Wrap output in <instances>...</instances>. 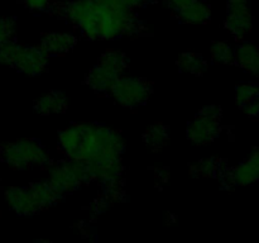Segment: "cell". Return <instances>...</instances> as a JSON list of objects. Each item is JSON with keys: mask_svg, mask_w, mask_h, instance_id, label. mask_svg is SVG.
Listing matches in <instances>:
<instances>
[{"mask_svg": "<svg viewBox=\"0 0 259 243\" xmlns=\"http://www.w3.org/2000/svg\"><path fill=\"white\" fill-rule=\"evenodd\" d=\"M116 3H119L123 7L128 8V9L134 10L136 8H141L143 5H146L147 3H149L151 0H115Z\"/></svg>", "mask_w": 259, "mask_h": 243, "instance_id": "25", "label": "cell"}, {"mask_svg": "<svg viewBox=\"0 0 259 243\" xmlns=\"http://www.w3.org/2000/svg\"><path fill=\"white\" fill-rule=\"evenodd\" d=\"M177 13H179V19L181 22L190 23V24H202V23L209 22L210 17H211L210 7L201 0H195Z\"/></svg>", "mask_w": 259, "mask_h": 243, "instance_id": "14", "label": "cell"}, {"mask_svg": "<svg viewBox=\"0 0 259 243\" xmlns=\"http://www.w3.org/2000/svg\"><path fill=\"white\" fill-rule=\"evenodd\" d=\"M259 94V86L255 84H243L238 85L235 89V100L240 109L247 105L250 100L255 98Z\"/></svg>", "mask_w": 259, "mask_h": 243, "instance_id": "20", "label": "cell"}, {"mask_svg": "<svg viewBox=\"0 0 259 243\" xmlns=\"http://www.w3.org/2000/svg\"><path fill=\"white\" fill-rule=\"evenodd\" d=\"M60 147L70 158L95 164L120 159L124 141L119 133L106 127L76 124L61 132Z\"/></svg>", "mask_w": 259, "mask_h": 243, "instance_id": "2", "label": "cell"}, {"mask_svg": "<svg viewBox=\"0 0 259 243\" xmlns=\"http://www.w3.org/2000/svg\"><path fill=\"white\" fill-rule=\"evenodd\" d=\"M2 158L12 169L25 170L34 165H46L50 157L39 142L32 138H24L3 144Z\"/></svg>", "mask_w": 259, "mask_h": 243, "instance_id": "5", "label": "cell"}, {"mask_svg": "<svg viewBox=\"0 0 259 243\" xmlns=\"http://www.w3.org/2000/svg\"><path fill=\"white\" fill-rule=\"evenodd\" d=\"M114 99L126 108H137L148 100L152 94V86L144 78L120 77L111 88Z\"/></svg>", "mask_w": 259, "mask_h": 243, "instance_id": "8", "label": "cell"}, {"mask_svg": "<svg viewBox=\"0 0 259 243\" xmlns=\"http://www.w3.org/2000/svg\"><path fill=\"white\" fill-rule=\"evenodd\" d=\"M234 60L247 72L259 77V47L252 43H243L234 52Z\"/></svg>", "mask_w": 259, "mask_h": 243, "instance_id": "13", "label": "cell"}, {"mask_svg": "<svg viewBox=\"0 0 259 243\" xmlns=\"http://www.w3.org/2000/svg\"><path fill=\"white\" fill-rule=\"evenodd\" d=\"M192 2H195V0H166L167 5L176 13L180 12L181 9H184V8H186L187 5L191 4Z\"/></svg>", "mask_w": 259, "mask_h": 243, "instance_id": "26", "label": "cell"}, {"mask_svg": "<svg viewBox=\"0 0 259 243\" xmlns=\"http://www.w3.org/2000/svg\"><path fill=\"white\" fill-rule=\"evenodd\" d=\"M67 108V99L62 93L53 90L35 101L34 109L38 114L48 115L52 113H63Z\"/></svg>", "mask_w": 259, "mask_h": 243, "instance_id": "15", "label": "cell"}, {"mask_svg": "<svg viewBox=\"0 0 259 243\" xmlns=\"http://www.w3.org/2000/svg\"><path fill=\"white\" fill-rule=\"evenodd\" d=\"M234 185H250L259 180V148H255L252 156L243 164L229 170Z\"/></svg>", "mask_w": 259, "mask_h": 243, "instance_id": "11", "label": "cell"}, {"mask_svg": "<svg viewBox=\"0 0 259 243\" xmlns=\"http://www.w3.org/2000/svg\"><path fill=\"white\" fill-rule=\"evenodd\" d=\"M76 42L75 35L68 33H46L42 35L40 48L47 55H65L75 47Z\"/></svg>", "mask_w": 259, "mask_h": 243, "instance_id": "12", "label": "cell"}, {"mask_svg": "<svg viewBox=\"0 0 259 243\" xmlns=\"http://www.w3.org/2000/svg\"><path fill=\"white\" fill-rule=\"evenodd\" d=\"M225 27L235 37H244L252 30L253 17L249 12V0H228Z\"/></svg>", "mask_w": 259, "mask_h": 243, "instance_id": "9", "label": "cell"}, {"mask_svg": "<svg viewBox=\"0 0 259 243\" xmlns=\"http://www.w3.org/2000/svg\"><path fill=\"white\" fill-rule=\"evenodd\" d=\"M177 65H179L180 70L192 73V75H202L207 67L204 57L199 53L194 52L182 53L179 57Z\"/></svg>", "mask_w": 259, "mask_h": 243, "instance_id": "17", "label": "cell"}, {"mask_svg": "<svg viewBox=\"0 0 259 243\" xmlns=\"http://www.w3.org/2000/svg\"><path fill=\"white\" fill-rule=\"evenodd\" d=\"M143 139L152 148H162L169 139V128L163 124H153L144 132Z\"/></svg>", "mask_w": 259, "mask_h": 243, "instance_id": "18", "label": "cell"}, {"mask_svg": "<svg viewBox=\"0 0 259 243\" xmlns=\"http://www.w3.org/2000/svg\"><path fill=\"white\" fill-rule=\"evenodd\" d=\"M222 109L217 105L202 108L196 118L187 126V138L195 144H206L214 141L222 132Z\"/></svg>", "mask_w": 259, "mask_h": 243, "instance_id": "7", "label": "cell"}, {"mask_svg": "<svg viewBox=\"0 0 259 243\" xmlns=\"http://www.w3.org/2000/svg\"><path fill=\"white\" fill-rule=\"evenodd\" d=\"M20 3L25 5L30 10H39L45 12L50 7V0H19Z\"/></svg>", "mask_w": 259, "mask_h": 243, "instance_id": "23", "label": "cell"}, {"mask_svg": "<svg viewBox=\"0 0 259 243\" xmlns=\"http://www.w3.org/2000/svg\"><path fill=\"white\" fill-rule=\"evenodd\" d=\"M128 67V58L119 51H108L86 77V83L96 93L110 91Z\"/></svg>", "mask_w": 259, "mask_h": 243, "instance_id": "4", "label": "cell"}, {"mask_svg": "<svg viewBox=\"0 0 259 243\" xmlns=\"http://www.w3.org/2000/svg\"><path fill=\"white\" fill-rule=\"evenodd\" d=\"M225 171H227V164L214 157L201 159L191 167V175L195 177H212L215 175L222 176Z\"/></svg>", "mask_w": 259, "mask_h": 243, "instance_id": "16", "label": "cell"}, {"mask_svg": "<svg viewBox=\"0 0 259 243\" xmlns=\"http://www.w3.org/2000/svg\"><path fill=\"white\" fill-rule=\"evenodd\" d=\"M90 180L93 179L86 162L71 158L70 161L56 165L51 170L50 181L47 182L55 194L61 199L65 195L71 194L78 189L81 184L89 182Z\"/></svg>", "mask_w": 259, "mask_h": 243, "instance_id": "6", "label": "cell"}, {"mask_svg": "<svg viewBox=\"0 0 259 243\" xmlns=\"http://www.w3.org/2000/svg\"><path fill=\"white\" fill-rule=\"evenodd\" d=\"M30 190H32L33 195L37 199L38 204L40 205V208L43 209H47L51 205L55 204L56 201L60 200V197L55 194L51 186L48 185V182H39V184H33L30 185Z\"/></svg>", "mask_w": 259, "mask_h": 243, "instance_id": "19", "label": "cell"}, {"mask_svg": "<svg viewBox=\"0 0 259 243\" xmlns=\"http://www.w3.org/2000/svg\"><path fill=\"white\" fill-rule=\"evenodd\" d=\"M0 65L17 68L29 76L45 72L48 66V55L40 47L18 45L8 40L0 46Z\"/></svg>", "mask_w": 259, "mask_h": 243, "instance_id": "3", "label": "cell"}, {"mask_svg": "<svg viewBox=\"0 0 259 243\" xmlns=\"http://www.w3.org/2000/svg\"><path fill=\"white\" fill-rule=\"evenodd\" d=\"M211 57L214 62L227 65V63L234 61V51L229 45L224 42L214 43L211 47Z\"/></svg>", "mask_w": 259, "mask_h": 243, "instance_id": "21", "label": "cell"}, {"mask_svg": "<svg viewBox=\"0 0 259 243\" xmlns=\"http://www.w3.org/2000/svg\"><path fill=\"white\" fill-rule=\"evenodd\" d=\"M5 199L9 207L19 215H34L42 210L30 187H8Z\"/></svg>", "mask_w": 259, "mask_h": 243, "instance_id": "10", "label": "cell"}, {"mask_svg": "<svg viewBox=\"0 0 259 243\" xmlns=\"http://www.w3.org/2000/svg\"><path fill=\"white\" fill-rule=\"evenodd\" d=\"M242 110L244 111L247 115L252 116V118H257L259 115V94L253 99V100H250L247 105L243 106Z\"/></svg>", "mask_w": 259, "mask_h": 243, "instance_id": "24", "label": "cell"}, {"mask_svg": "<svg viewBox=\"0 0 259 243\" xmlns=\"http://www.w3.org/2000/svg\"><path fill=\"white\" fill-rule=\"evenodd\" d=\"M61 12L91 39H111L141 29L133 10L115 0H72L62 5Z\"/></svg>", "mask_w": 259, "mask_h": 243, "instance_id": "1", "label": "cell"}, {"mask_svg": "<svg viewBox=\"0 0 259 243\" xmlns=\"http://www.w3.org/2000/svg\"><path fill=\"white\" fill-rule=\"evenodd\" d=\"M15 34V22L13 18L0 17V46L12 40Z\"/></svg>", "mask_w": 259, "mask_h": 243, "instance_id": "22", "label": "cell"}]
</instances>
